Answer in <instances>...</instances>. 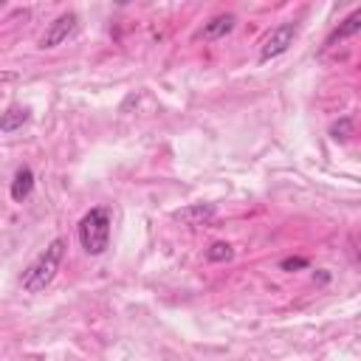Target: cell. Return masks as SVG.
Segmentation results:
<instances>
[{"instance_id":"obj_1","label":"cell","mask_w":361,"mask_h":361,"mask_svg":"<svg viewBox=\"0 0 361 361\" xmlns=\"http://www.w3.org/2000/svg\"><path fill=\"white\" fill-rule=\"evenodd\" d=\"M62 257H65V240H62V237H54V240L37 254V259L23 271V279H20L23 290H25V293H39V290H45V288L54 282V276H56V271H59V265H62Z\"/></svg>"},{"instance_id":"obj_2","label":"cell","mask_w":361,"mask_h":361,"mask_svg":"<svg viewBox=\"0 0 361 361\" xmlns=\"http://www.w3.org/2000/svg\"><path fill=\"white\" fill-rule=\"evenodd\" d=\"M110 226H113V214H110L107 206H96L79 220V243L90 257H99V254L107 251Z\"/></svg>"},{"instance_id":"obj_3","label":"cell","mask_w":361,"mask_h":361,"mask_svg":"<svg viewBox=\"0 0 361 361\" xmlns=\"http://www.w3.org/2000/svg\"><path fill=\"white\" fill-rule=\"evenodd\" d=\"M296 34H299V25L296 23H279V25H274L268 31V37L262 39V45H259V62H268L274 56H282L293 45Z\"/></svg>"},{"instance_id":"obj_4","label":"cell","mask_w":361,"mask_h":361,"mask_svg":"<svg viewBox=\"0 0 361 361\" xmlns=\"http://www.w3.org/2000/svg\"><path fill=\"white\" fill-rule=\"evenodd\" d=\"M76 31H79V17H76L73 11H65V14H59V17L48 25V31H45L42 39H39V48H56V45L68 42Z\"/></svg>"},{"instance_id":"obj_5","label":"cell","mask_w":361,"mask_h":361,"mask_svg":"<svg viewBox=\"0 0 361 361\" xmlns=\"http://www.w3.org/2000/svg\"><path fill=\"white\" fill-rule=\"evenodd\" d=\"M172 217H175L178 223H183V226H192V228H195V226L212 223V220L217 217V209H214V203H189V206L172 212Z\"/></svg>"},{"instance_id":"obj_6","label":"cell","mask_w":361,"mask_h":361,"mask_svg":"<svg viewBox=\"0 0 361 361\" xmlns=\"http://www.w3.org/2000/svg\"><path fill=\"white\" fill-rule=\"evenodd\" d=\"M234 23H237L234 14H217V17H212V20L203 25L200 37H203V39H220V37H226V34L234 31Z\"/></svg>"},{"instance_id":"obj_7","label":"cell","mask_w":361,"mask_h":361,"mask_svg":"<svg viewBox=\"0 0 361 361\" xmlns=\"http://www.w3.org/2000/svg\"><path fill=\"white\" fill-rule=\"evenodd\" d=\"M8 192H11V200H17V203H23L34 192V172H31V166H20L14 172V180H11Z\"/></svg>"},{"instance_id":"obj_8","label":"cell","mask_w":361,"mask_h":361,"mask_svg":"<svg viewBox=\"0 0 361 361\" xmlns=\"http://www.w3.org/2000/svg\"><path fill=\"white\" fill-rule=\"evenodd\" d=\"M358 28H361V11H353L347 20H341V23H338V28H333V31H330V37L324 39V48H333L336 42H341V39H347V37L358 34Z\"/></svg>"},{"instance_id":"obj_9","label":"cell","mask_w":361,"mask_h":361,"mask_svg":"<svg viewBox=\"0 0 361 361\" xmlns=\"http://www.w3.org/2000/svg\"><path fill=\"white\" fill-rule=\"evenodd\" d=\"M28 116H31L28 107L11 104L6 113H0V133H14V130H20V127L28 121Z\"/></svg>"},{"instance_id":"obj_10","label":"cell","mask_w":361,"mask_h":361,"mask_svg":"<svg viewBox=\"0 0 361 361\" xmlns=\"http://www.w3.org/2000/svg\"><path fill=\"white\" fill-rule=\"evenodd\" d=\"M234 257V248L228 245V243H212L209 248H206V259L209 262H226V259H231Z\"/></svg>"},{"instance_id":"obj_11","label":"cell","mask_w":361,"mask_h":361,"mask_svg":"<svg viewBox=\"0 0 361 361\" xmlns=\"http://www.w3.org/2000/svg\"><path fill=\"white\" fill-rule=\"evenodd\" d=\"M350 133H353V118H350V116H344L341 121H336V124L330 127V135H333L336 141H347Z\"/></svg>"},{"instance_id":"obj_12","label":"cell","mask_w":361,"mask_h":361,"mask_svg":"<svg viewBox=\"0 0 361 361\" xmlns=\"http://www.w3.org/2000/svg\"><path fill=\"white\" fill-rule=\"evenodd\" d=\"M305 265H307L305 257H290V259H282V262H279L282 271H293V268H305Z\"/></svg>"},{"instance_id":"obj_13","label":"cell","mask_w":361,"mask_h":361,"mask_svg":"<svg viewBox=\"0 0 361 361\" xmlns=\"http://www.w3.org/2000/svg\"><path fill=\"white\" fill-rule=\"evenodd\" d=\"M17 79V73H11V71H6V73H0V82H14Z\"/></svg>"},{"instance_id":"obj_14","label":"cell","mask_w":361,"mask_h":361,"mask_svg":"<svg viewBox=\"0 0 361 361\" xmlns=\"http://www.w3.org/2000/svg\"><path fill=\"white\" fill-rule=\"evenodd\" d=\"M0 8H3V3H0Z\"/></svg>"}]
</instances>
